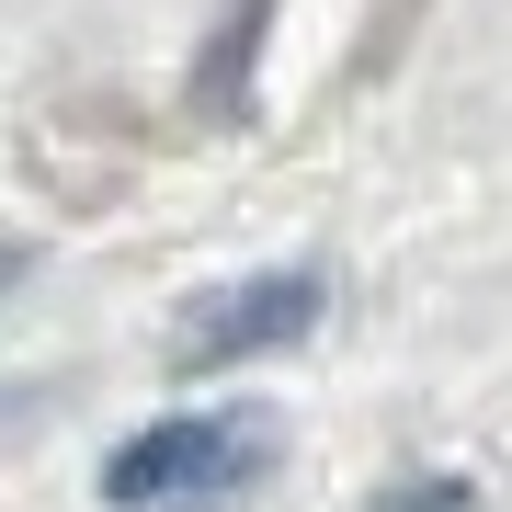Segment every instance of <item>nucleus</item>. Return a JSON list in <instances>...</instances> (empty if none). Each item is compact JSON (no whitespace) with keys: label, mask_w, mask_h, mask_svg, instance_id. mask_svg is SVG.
<instances>
[{"label":"nucleus","mask_w":512,"mask_h":512,"mask_svg":"<svg viewBox=\"0 0 512 512\" xmlns=\"http://www.w3.org/2000/svg\"><path fill=\"white\" fill-rule=\"evenodd\" d=\"M274 444V421L262 410H171V421H148V433L114 444V467H103V501L114 512H194V501H228L239 478H251V456Z\"/></svg>","instance_id":"obj_1"},{"label":"nucleus","mask_w":512,"mask_h":512,"mask_svg":"<svg viewBox=\"0 0 512 512\" xmlns=\"http://www.w3.org/2000/svg\"><path fill=\"white\" fill-rule=\"evenodd\" d=\"M478 490H467V478H444V467H410V478H387V490H376V512H467Z\"/></svg>","instance_id":"obj_4"},{"label":"nucleus","mask_w":512,"mask_h":512,"mask_svg":"<svg viewBox=\"0 0 512 512\" xmlns=\"http://www.w3.org/2000/svg\"><path fill=\"white\" fill-rule=\"evenodd\" d=\"M35 274V251H23V239H0V285H23Z\"/></svg>","instance_id":"obj_6"},{"label":"nucleus","mask_w":512,"mask_h":512,"mask_svg":"<svg viewBox=\"0 0 512 512\" xmlns=\"http://www.w3.org/2000/svg\"><path fill=\"white\" fill-rule=\"evenodd\" d=\"M46 410H57V387H0V433H35Z\"/></svg>","instance_id":"obj_5"},{"label":"nucleus","mask_w":512,"mask_h":512,"mask_svg":"<svg viewBox=\"0 0 512 512\" xmlns=\"http://www.w3.org/2000/svg\"><path fill=\"white\" fill-rule=\"evenodd\" d=\"M262 35H274V0H217V23H205V46H194V80H183V103L205 126H239V114H251Z\"/></svg>","instance_id":"obj_3"},{"label":"nucleus","mask_w":512,"mask_h":512,"mask_svg":"<svg viewBox=\"0 0 512 512\" xmlns=\"http://www.w3.org/2000/svg\"><path fill=\"white\" fill-rule=\"evenodd\" d=\"M330 308V274H262V285H228L171 330V376H228L251 353H285L296 330H319Z\"/></svg>","instance_id":"obj_2"}]
</instances>
